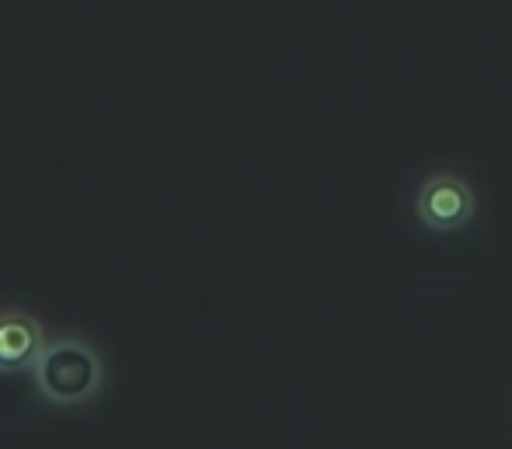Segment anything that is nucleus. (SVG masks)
<instances>
[{"label":"nucleus","instance_id":"1","mask_svg":"<svg viewBox=\"0 0 512 449\" xmlns=\"http://www.w3.org/2000/svg\"><path fill=\"white\" fill-rule=\"evenodd\" d=\"M415 213L429 230L450 234L474 216V192L460 175H432L418 188Z\"/></svg>","mask_w":512,"mask_h":449},{"label":"nucleus","instance_id":"2","mask_svg":"<svg viewBox=\"0 0 512 449\" xmlns=\"http://www.w3.org/2000/svg\"><path fill=\"white\" fill-rule=\"evenodd\" d=\"M39 380L46 394L56 397V401H77L95 383V359H91L88 349L74 342L53 345L49 352H42Z\"/></svg>","mask_w":512,"mask_h":449},{"label":"nucleus","instance_id":"3","mask_svg":"<svg viewBox=\"0 0 512 449\" xmlns=\"http://www.w3.org/2000/svg\"><path fill=\"white\" fill-rule=\"evenodd\" d=\"M39 324L25 314H0V369H18L39 356Z\"/></svg>","mask_w":512,"mask_h":449}]
</instances>
